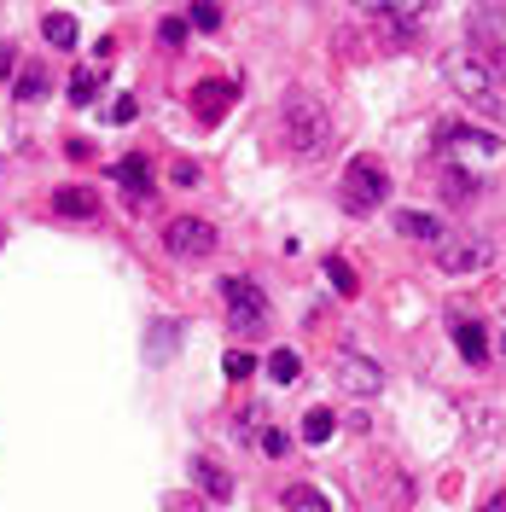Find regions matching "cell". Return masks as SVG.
I'll return each instance as SVG.
<instances>
[{"instance_id": "cell-15", "label": "cell", "mask_w": 506, "mask_h": 512, "mask_svg": "<svg viewBox=\"0 0 506 512\" xmlns=\"http://www.w3.org/2000/svg\"><path fill=\"white\" fill-rule=\"evenodd\" d=\"M47 88H53V76H47L41 64H24V70H18V82H12V99L35 105V99H47Z\"/></svg>"}, {"instance_id": "cell-21", "label": "cell", "mask_w": 506, "mask_h": 512, "mask_svg": "<svg viewBox=\"0 0 506 512\" xmlns=\"http://www.w3.org/2000/svg\"><path fill=\"white\" fill-rule=\"evenodd\" d=\"M472 47H477V59L495 70V82L506 88V53H501V41H472Z\"/></svg>"}, {"instance_id": "cell-17", "label": "cell", "mask_w": 506, "mask_h": 512, "mask_svg": "<svg viewBox=\"0 0 506 512\" xmlns=\"http://www.w3.org/2000/svg\"><path fill=\"white\" fill-rule=\"evenodd\" d=\"M280 507H285V512H326L332 501L320 495L315 483H291V489H280Z\"/></svg>"}, {"instance_id": "cell-27", "label": "cell", "mask_w": 506, "mask_h": 512, "mask_svg": "<svg viewBox=\"0 0 506 512\" xmlns=\"http://www.w3.org/2000/svg\"><path fill=\"white\" fill-rule=\"evenodd\" d=\"M198 105H204V111H222V105H227V88H216V82H210V88L198 94Z\"/></svg>"}, {"instance_id": "cell-22", "label": "cell", "mask_w": 506, "mask_h": 512, "mask_svg": "<svg viewBox=\"0 0 506 512\" xmlns=\"http://www.w3.org/2000/svg\"><path fill=\"white\" fill-rule=\"evenodd\" d=\"M192 24L198 30H222V6L216 0H192Z\"/></svg>"}, {"instance_id": "cell-19", "label": "cell", "mask_w": 506, "mask_h": 512, "mask_svg": "<svg viewBox=\"0 0 506 512\" xmlns=\"http://www.w3.org/2000/svg\"><path fill=\"white\" fill-rule=\"evenodd\" d=\"M268 373H274V384H291L297 373H303V355H297V350H274V361H268Z\"/></svg>"}, {"instance_id": "cell-4", "label": "cell", "mask_w": 506, "mask_h": 512, "mask_svg": "<svg viewBox=\"0 0 506 512\" xmlns=\"http://www.w3.org/2000/svg\"><path fill=\"white\" fill-rule=\"evenodd\" d=\"M338 198H344L349 216H373L384 210V198H390V175H384L379 158H355L344 169V181H338Z\"/></svg>"}, {"instance_id": "cell-8", "label": "cell", "mask_w": 506, "mask_h": 512, "mask_svg": "<svg viewBox=\"0 0 506 512\" xmlns=\"http://www.w3.org/2000/svg\"><path fill=\"white\" fill-rule=\"evenodd\" d=\"M163 251L181 256V262H198V256L216 251V227L204 222V216H175V222L163 227Z\"/></svg>"}, {"instance_id": "cell-6", "label": "cell", "mask_w": 506, "mask_h": 512, "mask_svg": "<svg viewBox=\"0 0 506 512\" xmlns=\"http://www.w3.org/2000/svg\"><path fill=\"white\" fill-rule=\"evenodd\" d=\"M489 262H495V245L483 233H448V239H437V268L443 274H477Z\"/></svg>"}, {"instance_id": "cell-9", "label": "cell", "mask_w": 506, "mask_h": 512, "mask_svg": "<svg viewBox=\"0 0 506 512\" xmlns=\"http://www.w3.org/2000/svg\"><path fill=\"white\" fill-rule=\"evenodd\" d=\"M396 233L402 239H419V245H437V239H448V227L437 210H396Z\"/></svg>"}, {"instance_id": "cell-31", "label": "cell", "mask_w": 506, "mask_h": 512, "mask_svg": "<svg viewBox=\"0 0 506 512\" xmlns=\"http://www.w3.org/2000/svg\"><path fill=\"white\" fill-rule=\"evenodd\" d=\"M169 175H175V187H192V181H198V169H192V163H175Z\"/></svg>"}, {"instance_id": "cell-5", "label": "cell", "mask_w": 506, "mask_h": 512, "mask_svg": "<svg viewBox=\"0 0 506 512\" xmlns=\"http://www.w3.org/2000/svg\"><path fill=\"white\" fill-rule=\"evenodd\" d=\"M222 297H227V326L233 332H245V338H262L268 332V297L256 280H222Z\"/></svg>"}, {"instance_id": "cell-7", "label": "cell", "mask_w": 506, "mask_h": 512, "mask_svg": "<svg viewBox=\"0 0 506 512\" xmlns=\"http://www.w3.org/2000/svg\"><path fill=\"white\" fill-rule=\"evenodd\" d=\"M332 379H338V390H344V396H379V390H384V367L367 350H338V361H332Z\"/></svg>"}, {"instance_id": "cell-32", "label": "cell", "mask_w": 506, "mask_h": 512, "mask_svg": "<svg viewBox=\"0 0 506 512\" xmlns=\"http://www.w3.org/2000/svg\"><path fill=\"white\" fill-rule=\"evenodd\" d=\"M495 350H501V355H506V320H501V332H495Z\"/></svg>"}, {"instance_id": "cell-28", "label": "cell", "mask_w": 506, "mask_h": 512, "mask_svg": "<svg viewBox=\"0 0 506 512\" xmlns=\"http://www.w3.org/2000/svg\"><path fill=\"white\" fill-rule=\"evenodd\" d=\"M163 41L181 47V41H187V24H181V18H163Z\"/></svg>"}, {"instance_id": "cell-24", "label": "cell", "mask_w": 506, "mask_h": 512, "mask_svg": "<svg viewBox=\"0 0 506 512\" xmlns=\"http://www.w3.org/2000/svg\"><path fill=\"white\" fill-rule=\"evenodd\" d=\"M326 280H332V286L344 291V297L355 291V274H349V262H344V256H326Z\"/></svg>"}, {"instance_id": "cell-13", "label": "cell", "mask_w": 506, "mask_h": 512, "mask_svg": "<svg viewBox=\"0 0 506 512\" xmlns=\"http://www.w3.org/2000/svg\"><path fill=\"white\" fill-rule=\"evenodd\" d=\"M192 483H198V489H204V501H216V507L233 501V478H227L216 460H192Z\"/></svg>"}, {"instance_id": "cell-18", "label": "cell", "mask_w": 506, "mask_h": 512, "mask_svg": "<svg viewBox=\"0 0 506 512\" xmlns=\"http://www.w3.org/2000/svg\"><path fill=\"white\" fill-rule=\"evenodd\" d=\"M41 35H47L53 47H64V53L82 41V30H76V18H70V12H47V18H41Z\"/></svg>"}, {"instance_id": "cell-20", "label": "cell", "mask_w": 506, "mask_h": 512, "mask_svg": "<svg viewBox=\"0 0 506 512\" xmlns=\"http://www.w3.org/2000/svg\"><path fill=\"white\" fill-rule=\"evenodd\" d=\"M332 437V414L315 408V414H303V443H326Z\"/></svg>"}, {"instance_id": "cell-30", "label": "cell", "mask_w": 506, "mask_h": 512, "mask_svg": "<svg viewBox=\"0 0 506 512\" xmlns=\"http://www.w3.org/2000/svg\"><path fill=\"white\" fill-rule=\"evenodd\" d=\"M111 123H134V99H117V105H111Z\"/></svg>"}, {"instance_id": "cell-10", "label": "cell", "mask_w": 506, "mask_h": 512, "mask_svg": "<svg viewBox=\"0 0 506 512\" xmlns=\"http://www.w3.org/2000/svg\"><path fill=\"white\" fill-rule=\"evenodd\" d=\"M454 350L466 355V361H472V367H483V361H489V355H495V338H489V332H483V326H477V320L454 315Z\"/></svg>"}, {"instance_id": "cell-11", "label": "cell", "mask_w": 506, "mask_h": 512, "mask_svg": "<svg viewBox=\"0 0 506 512\" xmlns=\"http://www.w3.org/2000/svg\"><path fill=\"white\" fill-rule=\"evenodd\" d=\"M466 30H472V41H501L506 35V0H472Z\"/></svg>"}, {"instance_id": "cell-23", "label": "cell", "mask_w": 506, "mask_h": 512, "mask_svg": "<svg viewBox=\"0 0 506 512\" xmlns=\"http://www.w3.org/2000/svg\"><path fill=\"white\" fill-rule=\"evenodd\" d=\"M94 94H99V76H94V70H76V76H70V99H76V105H88Z\"/></svg>"}, {"instance_id": "cell-29", "label": "cell", "mask_w": 506, "mask_h": 512, "mask_svg": "<svg viewBox=\"0 0 506 512\" xmlns=\"http://www.w3.org/2000/svg\"><path fill=\"white\" fill-rule=\"evenodd\" d=\"M251 431H262V408H245L239 414V437H251Z\"/></svg>"}, {"instance_id": "cell-12", "label": "cell", "mask_w": 506, "mask_h": 512, "mask_svg": "<svg viewBox=\"0 0 506 512\" xmlns=\"http://www.w3.org/2000/svg\"><path fill=\"white\" fill-rule=\"evenodd\" d=\"M53 210H59L64 222H94V216H99V198L88 187H59V192H53Z\"/></svg>"}, {"instance_id": "cell-2", "label": "cell", "mask_w": 506, "mask_h": 512, "mask_svg": "<svg viewBox=\"0 0 506 512\" xmlns=\"http://www.w3.org/2000/svg\"><path fill=\"white\" fill-rule=\"evenodd\" d=\"M280 123H285V140L297 158H320L326 140H332V117H326V99L309 94V88H291L280 99Z\"/></svg>"}, {"instance_id": "cell-14", "label": "cell", "mask_w": 506, "mask_h": 512, "mask_svg": "<svg viewBox=\"0 0 506 512\" xmlns=\"http://www.w3.org/2000/svg\"><path fill=\"white\" fill-rule=\"evenodd\" d=\"M472 175H477V169H472ZM472 175H466V163H448V158L437 163V181H443V198H448V204H466V198L477 192Z\"/></svg>"}, {"instance_id": "cell-1", "label": "cell", "mask_w": 506, "mask_h": 512, "mask_svg": "<svg viewBox=\"0 0 506 512\" xmlns=\"http://www.w3.org/2000/svg\"><path fill=\"white\" fill-rule=\"evenodd\" d=\"M443 82L466 99L483 117H506V88L495 82V70L477 59V47H460V53H443Z\"/></svg>"}, {"instance_id": "cell-16", "label": "cell", "mask_w": 506, "mask_h": 512, "mask_svg": "<svg viewBox=\"0 0 506 512\" xmlns=\"http://www.w3.org/2000/svg\"><path fill=\"white\" fill-rule=\"evenodd\" d=\"M117 181H123L128 198L140 204V198L152 192V163H146V158H123V163H117Z\"/></svg>"}, {"instance_id": "cell-26", "label": "cell", "mask_w": 506, "mask_h": 512, "mask_svg": "<svg viewBox=\"0 0 506 512\" xmlns=\"http://www.w3.org/2000/svg\"><path fill=\"white\" fill-rule=\"evenodd\" d=\"M256 443H262V454H274V460H280L285 448H291V437H285V431H262Z\"/></svg>"}, {"instance_id": "cell-3", "label": "cell", "mask_w": 506, "mask_h": 512, "mask_svg": "<svg viewBox=\"0 0 506 512\" xmlns=\"http://www.w3.org/2000/svg\"><path fill=\"white\" fill-rule=\"evenodd\" d=\"M501 152H506V140L495 128H477V123H443L437 128V158H448V163L477 169V163H495Z\"/></svg>"}, {"instance_id": "cell-25", "label": "cell", "mask_w": 506, "mask_h": 512, "mask_svg": "<svg viewBox=\"0 0 506 512\" xmlns=\"http://www.w3.org/2000/svg\"><path fill=\"white\" fill-rule=\"evenodd\" d=\"M251 373H256V355H245V350L227 355V379H251Z\"/></svg>"}]
</instances>
